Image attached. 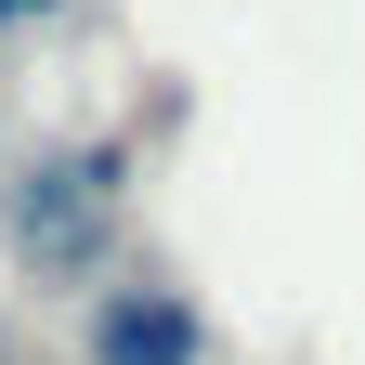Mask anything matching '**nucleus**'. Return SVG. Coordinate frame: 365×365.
Masks as SVG:
<instances>
[{"mask_svg":"<svg viewBox=\"0 0 365 365\" xmlns=\"http://www.w3.org/2000/svg\"><path fill=\"white\" fill-rule=\"evenodd\" d=\"M105 222H118V157L105 144H66V157H39L14 182V248L39 274H91L105 261Z\"/></svg>","mask_w":365,"mask_h":365,"instance_id":"1","label":"nucleus"},{"mask_svg":"<svg viewBox=\"0 0 365 365\" xmlns=\"http://www.w3.org/2000/svg\"><path fill=\"white\" fill-rule=\"evenodd\" d=\"M91 365H209V327L182 287H105L91 300Z\"/></svg>","mask_w":365,"mask_h":365,"instance_id":"2","label":"nucleus"},{"mask_svg":"<svg viewBox=\"0 0 365 365\" xmlns=\"http://www.w3.org/2000/svg\"><path fill=\"white\" fill-rule=\"evenodd\" d=\"M39 14H66V0H0V26H39Z\"/></svg>","mask_w":365,"mask_h":365,"instance_id":"3","label":"nucleus"}]
</instances>
